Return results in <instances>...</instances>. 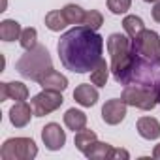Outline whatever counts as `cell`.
<instances>
[{
  "label": "cell",
  "mask_w": 160,
  "mask_h": 160,
  "mask_svg": "<svg viewBox=\"0 0 160 160\" xmlns=\"http://www.w3.org/2000/svg\"><path fill=\"white\" fill-rule=\"evenodd\" d=\"M152 19L156 23H160V0L158 2H154V8H152Z\"/></svg>",
  "instance_id": "obj_27"
},
{
  "label": "cell",
  "mask_w": 160,
  "mask_h": 160,
  "mask_svg": "<svg viewBox=\"0 0 160 160\" xmlns=\"http://www.w3.org/2000/svg\"><path fill=\"white\" fill-rule=\"evenodd\" d=\"M64 124L68 130H73V132H79V130H83L87 128V115L81 111V109H68L64 113Z\"/></svg>",
  "instance_id": "obj_14"
},
{
  "label": "cell",
  "mask_w": 160,
  "mask_h": 160,
  "mask_svg": "<svg viewBox=\"0 0 160 160\" xmlns=\"http://www.w3.org/2000/svg\"><path fill=\"white\" fill-rule=\"evenodd\" d=\"M38 83L42 85V89L57 91V92H64V91L68 89V79H66V75H62V73L57 72V70H49Z\"/></svg>",
  "instance_id": "obj_12"
},
{
  "label": "cell",
  "mask_w": 160,
  "mask_h": 160,
  "mask_svg": "<svg viewBox=\"0 0 160 160\" xmlns=\"http://www.w3.org/2000/svg\"><path fill=\"white\" fill-rule=\"evenodd\" d=\"M111 151H113V147L109 145V143H104V141H92L91 143V147L83 152L87 158H91V160H106V158H109L111 156Z\"/></svg>",
  "instance_id": "obj_16"
},
{
  "label": "cell",
  "mask_w": 160,
  "mask_h": 160,
  "mask_svg": "<svg viewBox=\"0 0 160 160\" xmlns=\"http://www.w3.org/2000/svg\"><path fill=\"white\" fill-rule=\"evenodd\" d=\"M109 158H122V160H128V158H130V152H128L126 149H115V147H113Z\"/></svg>",
  "instance_id": "obj_26"
},
{
  "label": "cell",
  "mask_w": 160,
  "mask_h": 160,
  "mask_svg": "<svg viewBox=\"0 0 160 160\" xmlns=\"http://www.w3.org/2000/svg\"><path fill=\"white\" fill-rule=\"evenodd\" d=\"M15 68H17V72L23 77H27V79H30V81L38 83L49 70H53V60L49 57V51L43 45H36V47L28 49L17 60Z\"/></svg>",
  "instance_id": "obj_4"
},
{
  "label": "cell",
  "mask_w": 160,
  "mask_h": 160,
  "mask_svg": "<svg viewBox=\"0 0 160 160\" xmlns=\"http://www.w3.org/2000/svg\"><path fill=\"white\" fill-rule=\"evenodd\" d=\"M126 106L151 111L160 102V81H136L130 85H124L122 96Z\"/></svg>",
  "instance_id": "obj_3"
},
{
  "label": "cell",
  "mask_w": 160,
  "mask_h": 160,
  "mask_svg": "<svg viewBox=\"0 0 160 160\" xmlns=\"http://www.w3.org/2000/svg\"><path fill=\"white\" fill-rule=\"evenodd\" d=\"M96 139H98V138H96V134H94L92 130L83 128V130L75 132V139H73V143H75V147L81 151V152H85V151L91 147V143L96 141Z\"/></svg>",
  "instance_id": "obj_22"
},
{
  "label": "cell",
  "mask_w": 160,
  "mask_h": 160,
  "mask_svg": "<svg viewBox=\"0 0 160 160\" xmlns=\"http://www.w3.org/2000/svg\"><path fill=\"white\" fill-rule=\"evenodd\" d=\"M62 104H64L62 92L47 91V89H43L40 94H36V96L30 100V106H32L34 117H45V115L57 111Z\"/></svg>",
  "instance_id": "obj_7"
},
{
  "label": "cell",
  "mask_w": 160,
  "mask_h": 160,
  "mask_svg": "<svg viewBox=\"0 0 160 160\" xmlns=\"http://www.w3.org/2000/svg\"><path fill=\"white\" fill-rule=\"evenodd\" d=\"M138 134L143 138V139H158L160 138V122L154 119V117H139L138 119Z\"/></svg>",
  "instance_id": "obj_13"
},
{
  "label": "cell",
  "mask_w": 160,
  "mask_h": 160,
  "mask_svg": "<svg viewBox=\"0 0 160 160\" xmlns=\"http://www.w3.org/2000/svg\"><path fill=\"white\" fill-rule=\"evenodd\" d=\"M62 13H64L66 21H68V25L77 27V25H83L87 12H85L81 6H77V4H66V6L62 8Z\"/></svg>",
  "instance_id": "obj_19"
},
{
  "label": "cell",
  "mask_w": 160,
  "mask_h": 160,
  "mask_svg": "<svg viewBox=\"0 0 160 160\" xmlns=\"http://www.w3.org/2000/svg\"><path fill=\"white\" fill-rule=\"evenodd\" d=\"M38 154V145L32 138H10L2 143V160H32Z\"/></svg>",
  "instance_id": "obj_5"
},
{
  "label": "cell",
  "mask_w": 160,
  "mask_h": 160,
  "mask_svg": "<svg viewBox=\"0 0 160 160\" xmlns=\"http://www.w3.org/2000/svg\"><path fill=\"white\" fill-rule=\"evenodd\" d=\"M19 43H21V47H23L25 51H28V49L36 47V45H38V30H36V28H32V27L25 28V30L21 32Z\"/></svg>",
  "instance_id": "obj_23"
},
{
  "label": "cell",
  "mask_w": 160,
  "mask_h": 160,
  "mask_svg": "<svg viewBox=\"0 0 160 160\" xmlns=\"http://www.w3.org/2000/svg\"><path fill=\"white\" fill-rule=\"evenodd\" d=\"M66 25H68V21H66L62 10H53L45 15V27L51 32H60V30L66 28Z\"/></svg>",
  "instance_id": "obj_20"
},
{
  "label": "cell",
  "mask_w": 160,
  "mask_h": 160,
  "mask_svg": "<svg viewBox=\"0 0 160 160\" xmlns=\"http://www.w3.org/2000/svg\"><path fill=\"white\" fill-rule=\"evenodd\" d=\"M108 53L111 57V73L115 81L121 85H128L134 81L141 57L136 53L134 42L130 36L115 32L108 38Z\"/></svg>",
  "instance_id": "obj_2"
},
{
  "label": "cell",
  "mask_w": 160,
  "mask_h": 160,
  "mask_svg": "<svg viewBox=\"0 0 160 160\" xmlns=\"http://www.w3.org/2000/svg\"><path fill=\"white\" fill-rule=\"evenodd\" d=\"M109 72L111 68L108 66V62L102 58L91 72V83L96 85V87H106L108 85V79H109Z\"/></svg>",
  "instance_id": "obj_17"
},
{
  "label": "cell",
  "mask_w": 160,
  "mask_h": 160,
  "mask_svg": "<svg viewBox=\"0 0 160 160\" xmlns=\"http://www.w3.org/2000/svg\"><path fill=\"white\" fill-rule=\"evenodd\" d=\"M145 2H158V0H145Z\"/></svg>",
  "instance_id": "obj_30"
},
{
  "label": "cell",
  "mask_w": 160,
  "mask_h": 160,
  "mask_svg": "<svg viewBox=\"0 0 160 160\" xmlns=\"http://www.w3.org/2000/svg\"><path fill=\"white\" fill-rule=\"evenodd\" d=\"M122 28H124V32H126L132 40H136V38L145 30V25H143V19H141V17H138V15H126V17L122 19Z\"/></svg>",
  "instance_id": "obj_18"
},
{
  "label": "cell",
  "mask_w": 160,
  "mask_h": 160,
  "mask_svg": "<svg viewBox=\"0 0 160 160\" xmlns=\"http://www.w3.org/2000/svg\"><path fill=\"white\" fill-rule=\"evenodd\" d=\"M85 27L92 28V30H98L102 25H104V15L98 12V10H89L85 13V21H83Z\"/></svg>",
  "instance_id": "obj_24"
},
{
  "label": "cell",
  "mask_w": 160,
  "mask_h": 160,
  "mask_svg": "<svg viewBox=\"0 0 160 160\" xmlns=\"http://www.w3.org/2000/svg\"><path fill=\"white\" fill-rule=\"evenodd\" d=\"M130 6H132V0H108V8H109V12L115 13V15L126 13V12L130 10Z\"/></svg>",
  "instance_id": "obj_25"
},
{
  "label": "cell",
  "mask_w": 160,
  "mask_h": 160,
  "mask_svg": "<svg viewBox=\"0 0 160 160\" xmlns=\"http://www.w3.org/2000/svg\"><path fill=\"white\" fill-rule=\"evenodd\" d=\"M126 108L128 106L124 104L122 98H111V100H108L102 106V119H104V122L111 124V126L122 122L124 117H126Z\"/></svg>",
  "instance_id": "obj_8"
},
{
  "label": "cell",
  "mask_w": 160,
  "mask_h": 160,
  "mask_svg": "<svg viewBox=\"0 0 160 160\" xmlns=\"http://www.w3.org/2000/svg\"><path fill=\"white\" fill-rule=\"evenodd\" d=\"M6 94H8V98H12L15 102H23L28 98V87L21 81H10V83H6Z\"/></svg>",
  "instance_id": "obj_21"
},
{
  "label": "cell",
  "mask_w": 160,
  "mask_h": 160,
  "mask_svg": "<svg viewBox=\"0 0 160 160\" xmlns=\"http://www.w3.org/2000/svg\"><path fill=\"white\" fill-rule=\"evenodd\" d=\"M152 158L160 160V143H158V145H154V149H152Z\"/></svg>",
  "instance_id": "obj_29"
},
{
  "label": "cell",
  "mask_w": 160,
  "mask_h": 160,
  "mask_svg": "<svg viewBox=\"0 0 160 160\" xmlns=\"http://www.w3.org/2000/svg\"><path fill=\"white\" fill-rule=\"evenodd\" d=\"M21 25L13 19H4L2 23H0V38H2V42H15L21 38Z\"/></svg>",
  "instance_id": "obj_15"
},
{
  "label": "cell",
  "mask_w": 160,
  "mask_h": 160,
  "mask_svg": "<svg viewBox=\"0 0 160 160\" xmlns=\"http://www.w3.org/2000/svg\"><path fill=\"white\" fill-rule=\"evenodd\" d=\"M134 42V47H136V53L143 58V60H147V62H151V64H154V66H160V36L154 32V30H143L136 40H132Z\"/></svg>",
  "instance_id": "obj_6"
},
{
  "label": "cell",
  "mask_w": 160,
  "mask_h": 160,
  "mask_svg": "<svg viewBox=\"0 0 160 160\" xmlns=\"http://www.w3.org/2000/svg\"><path fill=\"white\" fill-rule=\"evenodd\" d=\"M34 111H32V106H28L25 100L23 102H15L13 108L10 109V122L15 126V128H25L30 119H32Z\"/></svg>",
  "instance_id": "obj_10"
},
{
  "label": "cell",
  "mask_w": 160,
  "mask_h": 160,
  "mask_svg": "<svg viewBox=\"0 0 160 160\" xmlns=\"http://www.w3.org/2000/svg\"><path fill=\"white\" fill-rule=\"evenodd\" d=\"M57 51L66 70L73 73H87L102 60L104 38L85 25H77L60 36Z\"/></svg>",
  "instance_id": "obj_1"
},
{
  "label": "cell",
  "mask_w": 160,
  "mask_h": 160,
  "mask_svg": "<svg viewBox=\"0 0 160 160\" xmlns=\"http://www.w3.org/2000/svg\"><path fill=\"white\" fill-rule=\"evenodd\" d=\"M98 91L94 85L91 83H81V85H77L75 91H73V100L79 104V106H83V108H92L96 106L98 102Z\"/></svg>",
  "instance_id": "obj_11"
},
{
  "label": "cell",
  "mask_w": 160,
  "mask_h": 160,
  "mask_svg": "<svg viewBox=\"0 0 160 160\" xmlns=\"http://www.w3.org/2000/svg\"><path fill=\"white\" fill-rule=\"evenodd\" d=\"M42 141L49 151H60L66 143V132L57 122H49L42 128Z\"/></svg>",
  "instance_id": "obj_9"
},
{
  "label": "cell",
  "mask_w": 160,
  "mask_h": 160,
  "mask_svg": "<svg viewBox=\"0 0 160 160\" xmlns=\"http://www.w3.org/2000/svg\"><path fill=\"white\" fill-rule=\"evenodd\" d=\"M0 100H8V94H6V83H0Z\"/></svg>",
  "instance_id": "obj_28"
}]
</instances>
